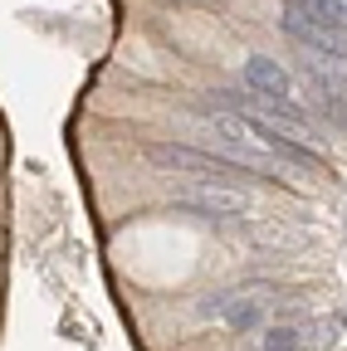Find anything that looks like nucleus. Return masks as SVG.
<instances>
[{
    "instance_id": "1",
    "label": "nucleus",
    "mask_w": 347,
    "mask_h": 351,
    "mask_svg": "<svg viewBox=\"0 0 347 351\" xmlns=\"http://www.w3.org/2000/svg\"><path fill=\"white\" fill-rule=\"evenodd\" d=\"M147 161L157 171L196 176V181H240V176H249V166H240L225 152H201V147H177V142H152L147 147Z\"/></svg>"
},
{
    "instance_id": "2",
    "label": "nucleus",
    "mask_w": 347,
    "mask_h": 351,
    "mask_svg": "<svg viewBox=\"0 0 347 351\" xmlns=\"http://www.w3.org/2000/svg\"><path fill=\"white\" fill-rule=\"evenodd\" d=\"M171 195H177V205L205 215V219H240L254 210V200L230 186V181H191V186H171Z\"/></svg>"
},
{
    "instance_id": "3",
    "label": "nucleus",
    "mask_w": 347,
    "mask_h": 351,
    "mask_svg": "<svg viewBox=\"0 0 347 351\" xmlns=\"http://www.w3.org/2000/svg\"><path fill=\"white\" fill-rule=\"evenodd\" d=\"M245 88L254 98H293V78L279 59L269 54H249L245 59Z\"/></svg>"
},
{
    "instance_id": "4",
    "label": "nucleus",
    "mask_w": 347,
    "mask_h": 351,
    "mask_svg": "<svg viewBox=\"0 0 347 351\" xmlns=\"http://www.w3.org/2000/svg\"><path fill=\"white\" fill-rule=\"evenodd\" d=\"M284 34H289V39H298V44H303V49H313L318 59H333V64H347V54L337 49V44L318 34V25L309 20V10H303V0H289V5H284Z\"/></svg>"
},
{
    "instance_id": "5",
    "label": "nucleus",
    "mask_w": 347,
    "mask_h": 351,
    "mask_svg": "<svg viewBox=\"0 0 347 351\" xmlns=\"http://www.w3.org/2000/svg\"><path fill=\"white\" fill-rule=\"evenodd\" d=\"M303 10H309V20L318 25V34L333 39L347 54V0H303Z\"/></svg>"
},
{
    "instance_id": "6",
    "label": "nucleus",
    "mask_w": 347,
    "mask_h": 351,
    "mask_svg": "<svg viewBox=\"0 0 347 351\" xmlns=\"http://www.w3.org/2000/svg\"><path fill=\"white\" fill-rule=\"evenodd\" d=\"M249 293H254V288L245 283V288H240V298H235V302L225 307V322H230L235 332H254L259 322H265V302H254Z\"/></svg>"
},
{
    "instance_id": "7",
    "label": "nucleus",
    "mask_w": 347,
    "mask_h": 351,
    "mask_svg": "<svg viewBox=\"0 0 347 351\" xmlns=\"http://www.w3.org/2000/svg\"><path fill=\"white\" fill-rule=\"evenodd\" d=\"M254 351H309V337H303L298 327H269Z\"/></svg>"
}]
</instances>
